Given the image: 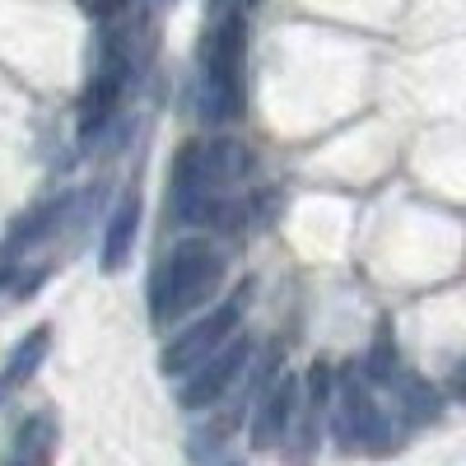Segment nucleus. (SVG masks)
Listing matches in <instances>:
<instances>
[{
	"label": "nucleus",
	"mask_w": 466,
	"mask_h": 466,
	"mask_svg": "<svg viewBox=\"0 0 466 466\" xmlns=\"http://www.w3.org/2000/svg\"><path fill=\"white\" fill-rule=\"evenodd\" d=\"M224 280V261L215 252V243L206 238H182L164 266L154 276V299H149V318L154 327H173L182 313L201 308Z\"/></svg>",
	"instance_id": "obj_1"
},
{
	"label": "nucleus",
	"mask_w": 466,
	"mask_h": 466,
	"mask_svg": "<svg viewBox=\"0 0 466 466\" xmlns=\"http://www.w3.org/2000/svg\"><path fill=\"white\" fill-rule=\"evenodd\" d=\"M197 112L206 122H233L243 112V15L228 10L201 43Z\"/></svg>",
	"instance_id": "obj_2"
},
{
	"label": "nucleus",
	"mask_w": 466,
	"mask_h": 466,
	"mask_svg": "<svg viewBox=\"0 0 466 466\" xmlns=\"http://www.w3.org/2000/svg\"><path fill=\"white\" fill-rule=\"evenodd\" d=\"M248 154L243 145H187L173 168V215L177 219H206L219 210V191L243 177Z\"/></svg>",
	"instance_id": "obj_3"
},
{
	"label": "nucleus",
	"mask_w": 466,
	"mask_h": 466,
	"mask_svg": "<svg viewBox=\"0 0 466 466\" xmlns=\"http://www.w3.org/2000/svg\"><path fill=\"white\" fill-rule=\"evenodd\" d=\"M238 322H243V289L233 294V299H224V303H215L210 313H206L201 322H191L187 331L168 336L164 355H159V369H164L168 378H187L197 364H206L224 340L238 336Z\"/></svg>",
	"instance_id": "obj_4"
},
{
	"label": "nucleus",
	"mask_w": 466,
	"mask_h": 466,
	"mask_svg": "<svg viewBox=\"0 0 466 466\" xmlns=\"http://www.w3.org/2000/svg\"><path fill=\"white\" fill-rule=\"evenodd\" d=\"M248 369V340H224L215 355L206 360V364H197L187 373V382H182V392H177V401L187 406V410H206V406H215L228 387H233V378H238Z\"/></svg>",
	"instance_id": "obj_5"
},
{
	"label": "nucleus",
	"mask_w": 466,
	"mask_h": 466,
	"mask_svg": "<svg viewBox=\"0 0 466 466\" xmlns=\"http://www.w3.org/2000/svg\"><path fill=\"white\" fill-rule=\"evenodd\" d=\"M294 406H299V382H294L289 373H280L276 382H270V392L261 397V406H257L252 443H257V448L285 443V430H289V420H294Z\"/></svg>",
	"instance_id": "obj_6"
},
{
	"label": "nucleus",
	"mask_w": 466,
	"mask_h": 466,
	"mask_svg": "<svg viewBox=\"0 0 466 466\" xmlns=\"http://www.w3.org/2000/svg\"><path fill=\"white\" fill-rule=\"evenodd\" d=\"M47 345H52V327H33L28 336H19V345L5 355V364H0V406L10 397H19V387L47 360Z\"/></svg>",
	"instance_id": "obj_7"
},
{
	"label": "nucleus",
	"mask_w": 466,
	"mask_h": 466,
	"mask_svg": "<svg viewBox=\"0 0 466 466\" xmlns=\"http://www.w3.org/2000/svg\"><path fill=\"white\" fill-rule=\"evenodd\" d=\"M56 457V420L47 410H37L19 424V434L5 452V466H52Z\"/></svg>",
	"instance_id": "obj_8"
},
{
	"label": "nucleus",
	"mask_w": 466,
	"mask_h": 466,
	"mask_svg": "<svg viewBox=\"0 0 466 466\" xmlns=\"http://www.w3.org/2000/svg\"><path fill=\"white\" fill-rule=\"evenodd\" d=\"M136 228H140V197H136V191H127V197L116 201V210L107 219V238H103V270H107V276H116V270L131 261Z\"/></svg>",
	"instance_id": "obj_9"
}]
</instances>
